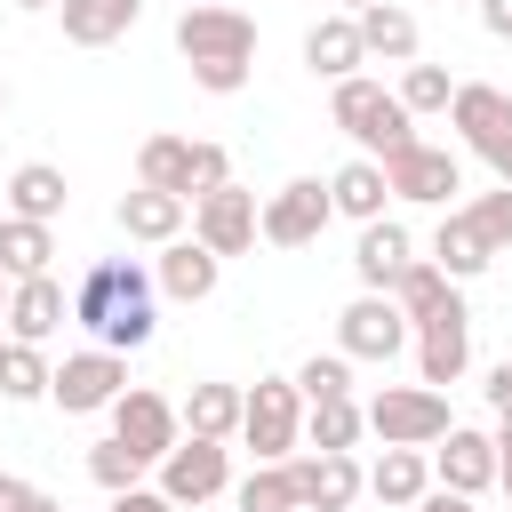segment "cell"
Segmentation results:
<instances>
[{
	"instance_id": "cell-8",
	"label": "cell",
	"mask_w": 512,
	"mask_h": 512,
	"mask_svg": "<svg viewBox=\"0 0 512 512\" xmlns=\"http://www.w3.org/2000/svg\"><path fill=\"white\" fill-rule=\"evenodd\" d=\"M328 216H336V208H328V184H320V176H288V184L256 208V240H272V248H312Z\"/></svg>"
},
{
	"instance_id": "cell-48",
	"label": "cell",
	"mask_w": 512,
	"mask_h": 512,
	"mask_svg": "<svg viewBox=\"0 0 512 512\" xmlns=\"http://www.w3.org/2000/svg\"><path fill=\"white\" fill-rule=\"evenodd\" d=\"M16 8H56V0H16Z\"/></svg>"
},
{
	"instance_id": "cell-10",
	"label": "cell",
	"mask_w": 512,
	"mask_h": 512,
	"mask_svg": "<svg viewBox=\"0 0 512 512\" xmlns=\"http://www.w3.org/2000/svg\"><path fill=\"white\" fill-rule=\"evenodd\" d=\"M120 392H128V360L104 352V344H96V352H72V360L48 376V400H56L64 416H96V408H112Z\"/></svg>"
},
{
	"instance_id": "cell-28",
	"label": "cell",
	"mask_w": 512,
	"mask_h": 512,
	"mask_svg": "<svg viewBox=\"0 0 512 512\" xmlns=\"http://www.w3.org/2000/svg\"><path fill=\"white\" fill-rule=\"evenodd\" d=\"M304 64L320 72V80H352L368 56H360V32H352V16H320L312 32H304Z\"/></svg>"
},
{
	"instance_id": "cell-51",
	"label": "cell",
	"mask_w": 512,
	"mask_h": 512,
	"mask_svg": "<svg viewBox=\"0 0 512 512\" xmlns=\"http://www.w3.org/2000/svg\"><path fill=\"white\" fill-rule=\"evenodd\" d=\"M0 312H8V280H0Z\"/></svg>"
},
{
	"instance_id": "cell-19",
	"label": "cell",
	"mask_w": 512,
	"mask_h": 512,
	"mask_svg": "<svg viewBox=\"0 0 512 512\" xmlns=\"http://www.w3.org/2000/svg\"><path fill=\"white\" fill-rule=\"evenodd\" d=\"M416 264V248H408V232L392 224V216H376V224H360V248H352V272H360V296H392V280Z\"/></svg>"
},
{
	"instance_id": "cell-32",
	"label": "cell",
	"mask_w": 512,
	"mask_h": 512,
	"mask_svg": "<svg viewBox=\"0 0 512 512\" xmlns=\"http://www.w3.org/2000/svg\"><path fill=\"white\" fill-rule=\"evenodd\" d=\"M448 296H456V280H448V272H440L432 256H416V264H408V272L392 280V304H400V320H408V328H416L424 312H440Z\"/></svg>"
},
{
	"instance_id": "cell-20",
	"label": "cell",
	"mask_w": 512,
	"mask_h": 512,
	"mask_svg": "<svg viewBox=\"0 0 512 512\" xmlns=\"http://www.w3.org/2000/svg\"><path fill=\"white\" fill-rule=\"evenodd\" d=\"M112 224L128 232V240H144V248H168V240H184V200L176 192H120V208H112Z\"/></svg>"
},
{
	"instance_id": "cell-37",
	"label": "cell",
	"mask_w": 512,
	"mask_h": 512,
	"mask_svg": "<svg viewBox=\"0 0 512 512\" xmlns=\"http://www.w3.org/2000/svg\"><path fill=\"white\" fill-rule=\"evenodd\" d=\"M88 480H96L104 496H128V488H144V464H136L120 440H96V448H88Z\"/></svg>"
},
{
	"instance_id": "cell-16",
	"label": "cell",
	"mask_w": 512,
	"mask_h": 512,
	"mask_svg": "<svg viewBox=\"0 0 512 512\" xmlns=\"http://www.w3.org/2000/svg\"><path fill=\"white\" fill-rule=\"evenodd\" d=\"M288 480H296V512H352L368 488L352 456H288Z\"/></svg>"
},
{
	"instance_id": "cell-35",
	"label": "cell",
	"mask_w": 512,
	"mask_h": 512,
	"mask_svg": "<svg viewBox=\"0 0 512 512\" xmlns=\"http://www.w3.org/2000/svg\"><path fill=\"white\" fill-rule=\"evenodd\" d=\"M232 504H240V512H296V480H288V464H256V472L232 488Z\"/></svg>"
},
{
	"instance_id": "cell-13",
	"label": "cell",
	"mask_w": 512,
	"mask_h": 512,
	"mask_svg": "<svg viewBox=\"0 0 512 512\" xmlns=\"http://www.w3.org/2000/svg\"><path fill=\"white\" fill-rule=\"evenodd\" d=\"M192 240L208 256H248L256 248V192L248 184H216L192 200Z\"/></svg>"
},
{
	"instance_id": "cell-3",
	"label": "cell",
	"mask_w": 512,
	"mask_h": 512,
	"mask_svg": "<svg viewBox=\"0 0 512 512\" xmlns=\"http://www.w3.org/2000/svg\"><path fill=\"white\" fill-rule=\"evenodd\" d=\"M328 120L360 144V160L376 152V160H392V152H408L416 144V120H408V104L384 88V80H336V96H328Z\"/></svg>"
},
{
	"instance_id": "cell-17",
	"label": "cell",
	"mask_w": 512,
	"mask_h": 512,
	"mask_svg": "<svg viewBox=\"0 0 512 512\" xmlns=\"http://www.w3.org/2000/svg\"><path fill=\"white\" fill-rule=\"evenodd\" d=\"M0 320H8V336H16V344H48V336L72 320V288H64L56 272H40V280H16Z\"/></svg>"
},
{
	"instance_id": "cell-34",
	"label": "cell",
	"mask_w": 512,
	"mask_h": 512,
	"mask_svg": "<svg viewBox=\"0 0 512 512\" xmlns=\"http://www.w3.org/2000/svg\"><path fill=\"white\" fill-rule=\"evenodd\" d=\"M296 392H304V408H320V400H352V360H344V352H312V360L296 368Z\"/></svg>"
},
{
	"instance_id": "cell-29",
	"label": "cell",
	"mask_w": 512,
	"mask_h": 512,
	"mask_svg": "<svg viewBox=\"0 0 512 512\" xmlns=\"http://www.w3.org/2000/svg\"><path fill=\"white\" fill-rule=\"evenodd\" d=\"M384 200H392V192H384V168H376V160H344V168L328 176V208L352 216V224H376Z\"/></svg>"
},
{
	"instance_id": "cell-41",
	"label": "cell",
	"mask_w": 512,
	"mask_h": 512,
	"mask_svg": "<svg viewBox=\"0 0 512 512\" xmlns=\"http://www.w3.org/2000/svg\"><path fill=\"white\" fill-rule=\"evenodd\" d=\"M416 512H472V496H448V488H424Z\"/></svg>"
},
{
	"instance_id": "cell-12",
	"label": "cell",
	"mask_w": 512,
	"mask_h": 512,
	"mask_svg": "<svg viewBox=\"0 0 512 512\" xmlns=\"http://www.w3.org/2000/svg\"><path fill=\"white\" fill-rule=\"evenodd\" d=\"M384 168V192L392 200H424V208H448V192H464V168H456V152H440V144H408V152H392V160H376Z\"/></svg>"
},
{
	"instance_id": "cell-15",
	"label": "cell",
	"mask_w": 512,
	"mask_h": 512,
	"mask_svg": "<svg viewBox=\"0 0 512 512\" xmlns=\"http://www.w3.org/2000/svg\"><path fill=\"white\" fill-rule=\"evenodd\" d=\"M336 352H344V360H392V352H408L400 304H392V296H352V304L336 312Z\"/></svg>"
},
{
	"instance_id": "cell-9",
	"label": "cell",
	"mask_w": 512,
	"mask_h": 512,
	"mask_svg": "<svg viewBox=\"0 0 512 512\" xmlns=\"http://www.w3.org/2000/svg\"><path fill=\"white\" fill-rule=\"evenodd\" d=\"M232 488V448L224 440H176L168 456H160V496L184 512V504H208V496H224Z\"/></svg>"
},
{
	"instance_id": "cell-30",
	"label": "cell",
	"mask_w": 512,
	"mask_h": 512,
	"mask_svg": "<svg viewBox=\"0 0 512 512\" xmlns=\"http://www.w3.org/2000/svg\"><path fill=\"white\" fill-rule=\"evenodd\" d=\"M432 488V456L424 448H384L376 464H368V496L376 504H416Z\"/></svg>"
},
{
	"instance_id": "cell-42",
	"label": "cell",
	"mask_w": 512,
	"mask_h": 512,
	"mask_svg": "<svg viewBox=\"0 0 512 512\" xmlns=\"http://www.w3.org/2000/svg\"><path fill=\"white\" fill-rule=\"evenodd\" d=\"M480 24H488L496 40H512V0H480Z\"/></svg>"
},
{
	"instance_id": "cell-27",
	"label": "cell",
	"mask_w": 512,
	"mask_h": 512,
	"mask_svg": "<svg viewBox=\"0 0 512 512\" xmlns=\"http://www.w3.org/2000/svg\"><path fill=\"white\" fill-rule=\"evenodd\" d=\"M56 256V224H24V216H0V280H40Z\"/></svg>"
},
{
	"instance_id": "cell-50",
	"label": "cell",
	"mask_w": 512,
	"mask_h": 512,
	"mask_svg": "<svg viewBox=\"0 0 512 512\" xmlns=\"http://www.w3.org/2000/svg\"><path fill=\"white\" fill-rule=\"evenodd\" d=\"M496 176H504V184H512V160H504V168H496Z\"/></svg>"
},
{
	"instance_id": "cell-1",
	"label": "cell",
	"mask_w": 512,
	"mask_h": 512,
	"mask_svg": "<svg viewBox=\"0 0 512 512\" xmlns=\"http://www.w3.org/2000/svg\"><path fill=\"white\" fill-rule=\"evenodd\" d=\"M72 328H88L104 352H144L152 344V328H160V312H152V280H144V264H128V256H104V264H88L80 272V288H72Z\"/></svg>"
},
{
	"instance_id": "cell-44",
	"label": "cell",
	"mask_w": 512,
	"mask_h": 512,
	"mask_svg": "<svg viewBox=\"0 0 512 512\" xmlns=\"http://www.w3.org/2000/svg\"><path fill=\"white\" fill-rule=\"evenodd\" d=\"M488 440H496V456H512V416H496V432H488Z\"/></svg>"
},
{
	"instance_id": "cell-49",
	"label": "cell",
	"mask_w": 512,
	"mask_h": 512,
	"mask_svg": "<svg viewBox=\"0 0 512 512\" xmlns=\"http://www.w3.org/2000/svg\"><path fill=\"white\" fill-rule=\"evenodd\" d=\"M0 120H8V80H0Z\"/></svg>"
},
{
	"instance_id": "cell-21",
	"label": "cell",
	"mask_w": 512,
	"mask_h": 512,
	"mask_svg": "<svg viewBox=\"0 0 512 512\" xmlns=\"http://www.w3.org/2000/svg\"><path fill=\"white\" fill-rule=\"evenodd\" d=\"M56 16H64V40L72 48H112L120 32H136L144 0H56Z\"/></svg>"
},
{
	"instance_id": "cell-45",
	"label": "cell",
	"mask_w": 512,
	"mask_h": 512,
	"mask_svg": "<svg viewBox=\"0 0 512 512\" xmlns=\"http://www.w3.org/2000/svg\"><path fill=\"white\" fill-rule=\"evenodd\" d=\"M16 496H24V480H16V472H0V512H8Z\"/></svg>"
},
{
	"instance_id": "cell-53",
	"label": "cell",
	"mask_w": 512,
	"mask_h": 512,
	"mask_svg": "<svg viewBox=\"0 0 512 512\" xmlns=\"http://www.w3.org/2000/svg\"><path fill=\"white\" fill-rule=\"evenodd\" d=\"M0 352H8V336H0Z\"/></svg>"
},
{
	"instance_id": "cell-5",
	"label": "cell",
	"mask_w": 512,
	"mask_h": 512,
	"mask_svg": "<svg viewBox=\"0 0 512 512\" xmlns=\"http://www.w3.org/2000/svg\"><path fill=\"white\" fill-rule=\"evenodd\" d=\"M240 440L256 464H288L304 440V392L296 376H256V392H240Z\"/></svg>"
},
{
	"instance_id": "cell-4",
	"label": "cell",
	"mask_w": 512,
	"mask_h": 512,
	"mask_svg": "<svg viewBox=\"0 0 512 512\" xmlns=\"http://www.w3.org/2000/svg\"><path fill=\"white\" fill-rule=\"evenodd\" d=\"M136 184H144V192H176V200L192 208L200 192L232 184V160H224V144H208V136H144V144H136Z\"/></svg>"
},
{
	"instance_id": "cell-2",
	"label": "cell",
	"mask_w": 512,
	"mask_h": 512,
	"mask_svg": "<svg viewBox=\"0 0 512 512\" xmlns=\"http://www.w3.org/2000/svg\"><path fill=\"white\" fill-rule=\"evenodd\" d=\"M176 56L192 64V80L208 96H240L248 88V64H256V16L248 8H224V0L184 8L176 16Z\"/></svg>"
},
{
	"instance_id": "cell-46",
	"label": "cell",
	"mask_w": 512,
	"mask_h": 512,
	"mask_svg": "<svg viewBox=\"0 0 512 512\" xmlns=\"http://www.w3.org/2000/svg\"><path fill=\"white\" fill-rule=\"evenodd\" d=\"M496 488H504V504H512V456H496Z\"/></svg>"
},
{
	"instance_id": "cell-26",
	"label": "cell",
	"mask_w": 512,
	"mask_h": 512,
	"mask_svg": "<svg viewBox=\"0 0 512 512\" xmlns=\"http://www.w3.org/2000/svg\"><path fill=\"white\" fill-rule=\"evenodd\" d=\"M176 424L192 432V440H232L240 432V384H192L184 392V408H176Z\"/></svg>"
},
{
	"instance_id": "cell-40",
	"label": "cell",
	"mask_w": 512,
	"mask_h": 512,
	"mask_svg": "<svg viewBox=\"0 0 512 512\" xmlns=\"http://www.w3.org/2000/svg\"><path fill=\"white\" fill-rule=\"evenodd\" d=\"M112 512H176L160 488H128V496H112Z\"/></svg>"
},
{
	"instance_id": "cell-14",
	"label": "cell",
	"mask_w": 512,
	"mask_h": 512,
	"mask_svg": "<svg viewBox=\"0 0 512 512\" xmlns=\"http://www.w3.org/2000/svg\"><path fill=\"white\" fill-rule=\"evenodd\" d=\"M448 120L464 128V144H472L488 168H504V160H512V96H504V88L464 80V88L448 96Z\"/></svg>"
},
{
	"instance_id": "cell-52",
	"label": "cell",
	"mask_w": 512,
	"mask_h": 512,
	"mask_svg": "<svg viewBox=\"0 0 512 512\" xmlns=\"http://www.w3.org/2000/svg\"><path fill=\"white\" fill-rule=\"evenodd\" d=\"M184 8H208V0H184Z\"/></svg>"
},
{
	"instance_id": "cell-6",
	"label": "cell",
	"mask_w": 512,
	"mask_h": 512,
	"mask_svg": "<svg viewBox=\"0 0 512 512\" xmlns=\"http://www.w3.org/2000/svg\"><path fill=\"white\" fill-rule=\"evenodd\" d=\"M368 432L384 440V448H432L456 416H448V392H432V384H384L368 408Z\"/></svg>"
},
{
	"instance_id": "cell-43",
	"label": "cell",
	"mask_w": 512,
	"mask_h": 512,
	"mask_svg": "<svg viewBox=\"0 0 512 512\" xmlns=\"http://www.w3.org/2000/svg\"><path fill=\"white\" fill-rule=\"evenodd\" d=\"M8 512H64V504H56V496H48V488H32V480H24V496H16V504H8Z\"/></svg>"
},
{
	"instance_id": "cell-7",
	"label": "cell",
	"mask_w": 512,
	"mask_h": 512,
	"mask_svg": "<svg viewBox=\"0 0 512 512\" xmlns=\"http://www.w3.org/2000/svg\"><path fill=\"white\" fill-rule=\"evenodd\" d=\"M408 336H416V384L448 392L464 376V360H472V312H464V296H448L440 312H424Z\"/></svg>"
},
{
	"instance_id": "cell-11",
	"label": "cell",
	"mask_w": 512,
	"mask_h": 512,
	"mask_svg": "<svg viewBox=\"0 0 512 512\" xmlns=\"http://www.w3.org/2000/svg\"><path fill=\"white\" fill-rule=\"evenodd\" d=\"M112 440H120L136 464H160V456L184 440V424H176V400H160V392L128 384V392L112 400Z\"/></svg>"
},
{
	"instance_id": "cell-18",
	"label": "cell",
	"mask_w": 512,
	"mask_h": 512,
	"mask_svg": "<svg viewBox=\"0 0 512 512\" xmlns=\"http://www.w3.org/2000/svg\"><path fill=\"white\" fill-rule=\"evenodd\" d=\"M432 480H440L448 496H480V488H496V440H488V432L448 424V432H440V448H432Z\"/></svg>"
},
{
	"instance_id": "cell-47",
	"label": "cell",
	"mask_w": 512,
	"mask_h": 512,
	"mask_svg": "<svg viewBox=\"0 0 512 512\" xmlns=\"http://www.w3.org/2000/svg\"><path fill=\"white\" fill-rule=\"evenodd\" d=\"M360 8H376V0H336V16H360Z\"/></svg>"
},
{
	"instance_id": "cell-38",
	"label": "cell",
	"mask_w": 512,
	"mask_h": 512,
	"mask_svg": "<svg viewBox=\"0 0 512 512\" xmlns=\"http://www.w3.org/2000/svg\"><path fill=\"white\" fill-rule=\"evenodd\" d=\"M464 216L480 224V240L504 256L512 248V184H496V192H480V200H464Z\"/></svg>"
},
{
	"instance_id": "cell-23",
	"label": "cell",
	"mask_w": 512,
	"mask_h": 512,
	"mask_svg": "<svg viewBox=\"0 0 512 512\" xmlns=\"http://www.w3.org/2000/svg\"><path fill=\"white\" fill-rule=\"evenodd\" d=\"M64 200H72V184H64V168H48V160H24V168L8 176V216H24V224H56Z\"/></svg>"
},
{
	"instance_id": "cell-31",
	"label": "cell",
	"mask_w": 512,
	"mask_h": 512,
	"mask_svg": "<svg viewBox=\"0 0 512 512\" xmlns=\"http://www.w3.org/2000/svg\"><path fill=\"white\" fill-rule=\"evenodd\" d=\"M360 432H368L360 400H320V408H304V440H312V456H352Z\"/></svg>"
},
{
	"instance_id": "cell-36",
	"label": "cell",
	"mask_w": 512,
	"mask_h": 512,
	"mask_svg": "<svg viewBox=\"0 0 512 512\" xmlns=\"http://www.w3.org/2000/svg\"><path fill=\"white\" fill-rule=\"evenodd\" d=\"M392 96H400V104H408V120H416V112H448V96H456V80H448V64H408Z\"/></svg>"
},
{
	"instance_id": "cell-22",
	"label": "cell",
	"mask_w": 512,
	"mask_h": 512,
	"mask_svg": "<svg viewBox=\"0 0 512 512\" xmlns=\"http://www.w3.org/2000/svg\"><path fill=\"white\" fill-rule=\"evenodd\" d=\"M352 32H360V56L416 64V16H408L400 0H376V8H360V16H352Z\"/></svg>"
},
{
	"instance_id": "cell-25",
	"label": "cell",
	"mask_w": 512,
	"mask_h": 512,
	"mask_svg": "<svg viewBox=\"0 0 512 512\" xmlns=\"http://www.w3.org/2000/svg\"><path fill=\"white\" fill-rule=\"evenodd\" d=\"M216 280H224V256H208L200 240H168V248H160V288H168L176 304L216 296Z\"/></svg>"
},
{
	"instance_id": "cell-24",
	"label": "cell",
	"mask_w": 512,
	"mask_h": 512,
	"mask_svg": "<svg viewBox=\"0 0 512 512\" xmlns=\"http://www.w3.org/2000/svg\"><path fill=\"white\" fill-rule=\"evenodd\" d=\"M432 264H440L448 280H480V272L496 264V248L480 240V224H472L464 208H448V216H440V232H432Z\"/></svg>"
},
{
	"instance_id": "cell-39",
	"label": "cell",
	"mask_w": 512,
	"mask_h": 512,
	"mask_svg": "<svg viewBox=\"0 0 512 512\" xmlns=\"http://www.w3.org/2000/svg\"><path fill=\"white\" fill-rule=\"evenodd\" d=\"M480 392H488V408H496V416H512V360H496Z\"/></svg>"
},
{
	"instance_id": "cell-33",
	"label": "cell",
	"mask_w": 512,
	"mask_h": 512,
	"mask_svg": "<svg viewBox=\"0 0 512 512\" xmlns=\"http://www.w3.org/2000/svg\"><path fill=\"white\" fill-rule=\"evenodd\" d=\"M48 360H40V344H16L8 336V352H0V400H48Z\"/></svg>"
}]
</instances>
